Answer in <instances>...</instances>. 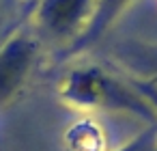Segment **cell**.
Returning <instances> with one entry per match:
<instances>
[{
	"label": "cell",
	"mask_w": 157,
	"mask_h": 151,
	"mask_svg": "<svg viewBox=\"0 0 157 151\" xmlns=\"http://www.w3.org/2000/svg\"><path fill=\"white\" fill-rule=\"evenodd\" d=\"M33 58L35 46L28 37H15L0 50V104L20 91Z\"/></svg>",
	"instance_id": "2"
},
{
	"label": "cell",
	"mask_w": 157,
	"mask_h": 151,
	"mask_svg": "<svg viewBox=\"0 0 157 151\" xmlns=\"http://www.w3.org/2000/svg\"><path fill=\"white\" fill-rule=\"evenodd\" d=\"M93 0H43L39 20L52 33H71L88 13Z\"/></svg>",
	"instance_id": "3"
},
{
	"label": "cell",
	"mask_w": 157,
	"mask_h": 151,
	"mask_svg": "<svg viewBox=\"0 0 157 151\" xmlns=\"http://www.w3.org/2000/svg\"><path fill=\"white\" fill-rule=\"evenodd\" d=\"M127 2V0H97V7H95V13H93V20L86 28V33L82 35L80 43L78 46H86V43H93L101 33L103 28L110 24V20L118 13V9Z\"/></svg>",
	"instance_id": "4"
},
{
	"label": "cell",
	"mask_w": 157,
	"mask_h": 151,
	"mask_svg": "<svg viewBox=\"0 0 157 151\" xmlns=\"http://www.w3.org/2000/svg\"><path fill=\"white\" fill-rule=\"evenodd\" d=\"M121 151H157V132L155 129L144 132L140 138H136L133 142H129Z\"/></svg>",
	"instance_id": "5"
},
{
	"label": "cell",
	"mask_w": 157,
	"mask_h": 151,
	"mask_svg": "<svg viewBox=\"0 0 157 151\" xmlns=\"http://www.w3.org/2000/svg\"><path fill=\"white\" fill-rule=\"evenodd\" d=\"M63 97H67L73 104L80 106H93V108H121L136 112L144 119L155 121L157 112L133 91L116 82L114 78L105 76L99 69H75L71 71L60 89Z\"/></svg>",
	"instance_id": "1"
}]
</instances>
